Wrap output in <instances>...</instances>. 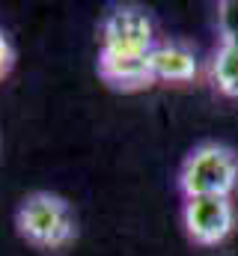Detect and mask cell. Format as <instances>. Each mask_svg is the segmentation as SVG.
<instances>
[{
	"label": "cell",
	"mask_w": 238,
	"mask_h": 256,
	"mask_svg": "<svg viewBox=\"0 0 238 256\" xmlns=\"http://www.w3.org/2000/svg\"><path fill=\"white\" fill-rule=\"evenodd\" d=\"M15 63V51H12V45H9V39H6V33L0 30V80L9 74V68Z\"/></svg>",
	"instance_id": "9c48e42d"
},
{
	"label": "cell",
	"mask_w": 238,
	"mask_h": 256,
	"mask_svg": "<svg viewBox=\"0 0 238 256\" xmlns=\"http://www.w3.org/2000/svg\"><path fill=\"white\" fill-rule=\"evenodd\" d=\"M208 80L220 96L238 98V45L218 42V48L208 60Z\"/></svg>",
	"instance_id": "52a82bcc"
},
{
	"label": "cell",
	"mask_w": 238,
	"mask_h": 256,
	"mask_svg": "<svg viewBox=\"0 0 238 256\" xmlns=\"http://www.w3.org/2000/svg\"><path fill=\"white\" fill-rule=\"evenodd\" d=\"M238 188V155L224 143H200L178 170V191L190 196H232Z\"/></svg>",
	"instance_id": "7a4b0ae2"
},
{
	"label": "cell",
	"mask_w": 238,
	"mask_h": 256,
	"mask_svg": "<svg viewBox=\"0 0 238 256\" xmlns=\"http://www.w3.org/2000/svg\"><path fill=\"white\" fill-rule=\"evenodd\" d=\"M155 27L140 6H114L102 21V51L146 57L155 48Z\"/></svg>",
	"instance_id": "277c9868"
},
{
	"label": "cell",
	"mask_w": 238,
	"mask_h": 256,
	"mask_svg": "<svg viewBox=\"0 0 238 256\" xmlns=\"http://www.w3.org/2000/svg\"><path fill=\"white\" fill-rule=\"evenodd\" d=\"M98 74L108 86L122 90V92H137L155 84L152 68H149V54L131 57V54H114V51L98 48Z\"/></svg>",
	"instance_id": "5b68a950"
},
{
	"label": "cell",
	"mask_w": 238,
	"mask_h": 256,
	"mask_svg": "<svg viewBox=\"0 0 238 256\" xmlns=\"http://www.w3.org/2000/svg\"><path fill=\"white\" fill-rule=\"evenodd\" d=\"M15 230L27 244L42 250H60L78 236V224L72 218L68 202L51 191H33L21 200L15 212Z\"/></svg>",
	"instance_id": "6da1fadb"
},
{
	"label": "cell",
	"mask_w": 238,
	"mask_h": 256,
	"mask_svg": "<svg viewBox=\"0 0 238 256\" xmlns=\"http://www.w3.org/2000/svg\"><path fill=\"white\" fill-rule=\"evenodd\" d=\"M182 224L194 244L214 248L236 230V202L232 196H190L182 206Z\"/></svg>",
	"instance_id": "3957f363"
},
{
	"label": "cell",
	"mask_w": 238,
	"mask_h": 256,
	"mask_svg": "<svg viewBox=\"0 0 238 256\" xmlns=\"http://www.w3.org/2000/svg\"><path fill=\"white\" fill-rule=\"evenodd\" d=\"M218 33H220V42L238 45V0L218 3Z\"/></svg>",
	"instance_id": "ba28073f"
},
{
	"label": "cell",
	"mask_w": 238,
	"mask_h": 256,
	"mask_svg": "<svg viewBox=\"0 0 238 256\" xmlns=\"http://www.w3.org/2000/svg\"><path fill=\"white\" fill-rule=\"evenodd\" d=\"M149 68L155 84H190L200 74V60L188 45L161 42L149 51Z\"/></svg>",
	"instance_id": "8992f818"
}]
</instances>
